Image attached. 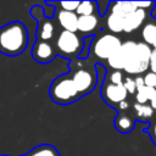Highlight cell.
<instances>
[{
	"mask_svg": "<svg viewBox=\"0 0 156 156\" xmlns=\"http://www.w3.org/2000/svg\"><path fill=\"white\" fill-rule=\"evenodd\" d=\"M28 45V32L22 22L13 21L0 27V52L6 56L21 55Z\"/></svg>",
	"mask_w": 156,
	"mask_h": 156,
	"instance_id": "6da1fadb",
	"label": "cell"
},
{
	"mask_svg": "<svg viewBox=\"0 0 156 156\" xmlns=\"http://www.w3.org/2000/svg\"><path fill=\"white\" fill-rule=\"evenodd\" d=\"M49 94L51 100L58 105H69L82 98L69 73L56 77L49 88Z\"/></svg>",
	"mask_w": 156,
	"mask_h": 156,
	"instance_id": "7a4b0ae2",
	"label": "cell"
},
{
	"mask_svg": "<svg viewBox=\"0 0 156 156\" xmlns=\"http://www.w3.org/2000/svg\"><path fill=\"white\" fill-rule=\"evenodd\" d=\"M84 40L73 32L61 30L55 37V50L61 57L66 60H76L79 58L83 50Z\"/></svg>",
	"mask_w": 156,
	"mask_h": 156,
	"instance_id": "3957f363",
	"label": "cell"
},
{
	"mask_svg": "<svg viewBox=\"0 0 156 156\" xmlns=\"http://www.w3.org/2000/svg\"><path fill=\"white\" fill-rule=\"evenodd\" d=\"M151 50H152L151 46L145 44L144 41L136 43L135 49L126 61L123 71L128 74H135V76L146 72L150 66Z\"/></svg>",
	"mask_w": 156,
	"mask_h": 156,
	"instance_id": "277c9868",
	"label": "cell"
},
{
	"mask_svg": "<svg viewBox=\"0 0 156 156\" xmlns=\"http://www.w3.org/2000/svg\"><path fill=\"white\" fill-rule=\"evenodd\" d=\"M78 93L84 96L94 90L98 83V72L93 66H77L69 73Z\"/></svg>",
	"mask_w": 156,
	"mask_h": 156,
	"instance_id": "5b68a950",
	"label": "cell"
},
{
	"mask_svg": "<svg viewBox=\"0 0 156 156\" xmlns=\"http://www.w3.org/2000/svg\"><path fill=\"white\" fill-rule=\"evenodd\" d=\"M121 45H122V41L117 35L112 33H105L93 39L90 49L95 57L107 61L121 48Z\"/></svg>",
	"mask_w": 156,
	"mask_h": 156,
	"instance_id": "8992f818",
	"label": "cell"
},
{
	"mask_svg": "<svg viewBox=\"0 0 156 156\" xmlns=\"http://www.w3.org/2000/svg\"><path fill=\"white\" fill-rule=\"evenodd\" d=\"M127 95L128 93L123 84H112L105 80L101 87V96L110 106H117L119 102L127 100Z\"/></svg>",
	"mask_w": 156,
	"mask_h": 156,
	"instance_id": "52a82bcc",
	"label": "cell"
},
{
	"mask_svg": "<svg viewBox=\"0 0 156 156\" xmlns=\"http://www.w3.org/2000/svg\"><path fill=\"white\" fill-rule=\"evenodd\" d=\"M135 46H136V43L133 40H128V41L122 43L121 48L107 60L108 67L112 68L113 71H123L126 61L129 57V55L133 52Z\"/></svg>",
	"mask_w": 156,
	"mask_h": 156,
	"instance_id": "ba28073f",
	"label": "cell"
},
{
	"mask_svg": "<svg viewBox=\"0 0 156 156\" xmlns=\"http://www.w3.org/2000/svg\"><path fill=\"white\" fill-rule=\"evenodd\" d=\"M32 56L39 63H49L55 58L56 50L51 41L37 40L32 48Z\"/></svg>",
	"mask_w": 156,
	"mask_h": 156,
	"instance_id": "9c48e42d",
	"label": "cell"
},
{
	"mask_svg": "<svg viewBox=\"0 0 156 156\" xmlns=\"http://www.w3.org/2000/svg\"><path fill=\"white\" fill-rule=\"evenodd\" d=\"M55 17L58 23V26L62 28V30L73 32L77 33L78 28V16L76 12L63 11V10H56L55 9Z\"/></svg>",
	"mask_w": 156,
	"mask_h": 156,
	"instance_id": "30bf717a",
	"label": "cell"
},
{
	"mask_svg": "<svg viewBox=\"0 0 156 156\" xmlns=\"http://www.w3.org/2000/svg\"><path fill=\"white\" fill-rule=\"evenodd\" d=\"M38 22V29H37V40H44V41H51V39H55L56 37V27L51 18H46L43 16L41 18L37 20Z\"/></svg>",
	"mask_w": 156,
	"mask_h": 156,
	"instance_id": "8fae6325",
	"label": "cell"
},
{
	"mask_svg": "<svg viewBox=\"0 0 156 156\" xmlns=\"http://www.w3.org/2000/svg\"><path fill=\"white\" fill-rule=\"evenodd\" d=\"M99 15H91V16H78V28L77 32L91 37L93 34L96 33L98 27H99Z\"/></svg>",
	"mask_w": 156,
	"mask_h": 156,
	"instance_id": "7c38bea8",
	"label": "cell"
},
{
	"mask_svg": "<svg viewBox=\"0 0 156 156\" xmlns=\"http://www.w3.org/2000/svg\"><path fill=\"white\" fill-rule=\"evenodd\" d=\"M146 18V11L143 9H136L134 12L129 13L123 20V32L124 33H132L136 30L145 21Z\"/></svg>",
	"mask_w": 156,
	"mask_h": 156,
	"instance_id": "4fadbf2b",
	"label": "cell"
},
{
	"mask_svg": "<svg viewBox=\"0 0 156 156\" xmlns=\"http://www.w3.org/2000/svg\"><path fill=\"white\" fill-rule=\"evenodd\" d=\"M135 1H111L108 5V12L115 13L122 18L136 10Z\"/></svg>",
	"mask_w": 156,
	"mask_h": 156,
	"instance_id": "5bb4252c",
	"label": "cell"
},
{
	"mask_svg": "<svg viewBox=\"0 0 156 156\" xmlns=\"http://www.w3.org/2000/svg\"><path fill=\"white\" fill-rule=\"evenodd\" d=\"M115 128L119 133H129L134 128V118L124 112H119L115 118Z\"/></svg>",
	"mask_w": 156,
	"mask_h": 156,
	"instance_id": "9a60e30c",
	"label": "cell"
},
{
	"mask_svg": "<svg viewBox=\"0 0 156 156\" xmlns=\"http://www.w3.org/2000/svg\"><path fill=\"white\" fill-rule=\"evenodd\" d=\"M123 20L124 18L108 12V15H106V27L108 28V30L112 34L122 33L123 32Z\"/></svg>",
	"mask_w": 156,
	"mask_h": 156,
	"instance_id": "2e32d148",
	"label": "cell"
},
{
	"mask_svg": "<svg viewBox=\"0 0 156 156\" xmlns=\"http://www.w3.org/2000/svg\"><path fill=\"white\" fill-rule=\"evenodd\" d=\"M24 156H60V152L51 144H41L30 150Z\"/></svg>",
	"mask_w": 156,
	"mask_h": 156,
	"instance_id": "e0dca14e",
	"label": "cell"
},
{
	"mask_svg": "<svg viewBox=\"0 0 156 156\" xmlns=\"http://www.w3.org/2000/svg\"><path fill=\"white\" fill-rule=\"evenodd\" d=\"M77 16H91L99 15V4L96 1H80L76 10Z\"/></svg>",
	"mask_w": 156,
	"mask_h": 156,
	"instance_id": "ac0fdd59",
	"label": "cell"
},
{
	"mask_svg": "<svg viewBox=\"0 0 156 156\" xmlns=\"http://www.w3.org/2000/svg\"><path fill=\"white\" fill-rule=\"evenodd\" d=\"M141 38L145 44L152 46L156 38V23L147 22L146 24H144V27L141 28Z\"/></svg>",
	"mask_w": 156,
	"mask_h": 156,
	"instance_id": "d6986e66",
	"label": "cell"
},
{
	"mask_svg": "<svg viewBox=\"0 0 156 156\" xmlns=\"http://www.w3.org/2000/svg\"><path fill=\"white\" fill-rule=\"evenodd\" d=\"M156 93L155 88H149V87H143L140 89L136 90L135 93V100H136V104H140V105H146L147 101H150V99L154 96V94Z\"/></svg>",
	"mask_w": 156,
	"mask_h": 156,
	"instance_id": "ffe728a7",
	"label": "cell"
},
{
	"mask_svg": "<svg viewBox=\"0 0 156 156\" xmlns=\"http://www.w3.org/2000/svg\"><path fill=\"white\" fill-rule=\"evenodd\" d=\"M134 112H135L136 118L143 119V121H147L154 115V110L150 105H140L136 102L134 104Z\"/></svg>",
	"mask_w": 156,
	"mask_h": 156,
	"instance_id": "44dd1931",
	"label": "cell"
},
{
	"mask_svg": "<svg viewBox=\"0 0 156 156\" xmlns=\"http://www.w3.org/2000/svg\"><path fill=\"white\" fill-rule=\"evenodd\" d=\"M48 2V1H46ZM80 1H58V2H48L50 5H57L61 7V10L63 11H69V12H76V10L78 9Z\"/></svg>",
	"mask_w": 156,
	"mask_h": 156,
	"instance_id": "7402d4cb",
	"label": "cell"
},
{
	"mask_svg": "<svg viewBox=\"0 0 156 156\" xmlns=\"http://www.w3.org/2000/svg\"><path fill=\"white\" fill-rule=\"evenodd\" d=\"M106 80L112 84H122L124 80L122 71H111L108 76H106Z\"/></svg>",
	"mask_w": 156,
	"mask_h": 156,
	"instance_id": "603a6c76",
	"label": "cell"
},
{
	"mask_svg": "<svg viewBox=\"0 0 156 156\" xmlns=\"http://www.w3.org/2000/svg\"><path fill=\"white\" fill-rule=\"evenodd\" d=\"M122 84H123V87L126 88V90H127V93H128V94H135V93H136V87H135L134 78L126 77Z\"/></svg>",
	"mask_w": 156,
	"mask_h": 156,
	"instance_id": "cb8c5ba5",
	"label": "cell"
},
{
	"mask_svg": "<svg viewBox=\"0 0 156 156\" xmlns=\"http://www.w3.org/2000/svg\"><path fill=\"white\" fill-rule=\"evenodd\" d=\"M143 79H144L145 87L155 88V84H156V74H155V73H152V72L150 71V72H147V73L143 77Z\"/></svg>",
	"mask_w": 156,
	"mask_h": 156,
	"instance_id": "d4e9b609",
	"label": "cell"
},
{
	"mask_svg": "<svg viewBox=\"0 0 156 156\" xmlns=\"http://www.w3.org/2000/svg\"><path fill=\"white\" fill-rule=\"evenodd\" d=\"M149 68L151 69L152 73L156 74V49H154V48H152L151 55H150V66H149Z\"/></svg>",
	"mask_w": 156,
	"mask_h": 156,
	"instance_id": "484cf974",
	"label": "cell"
},
{
	"mask_svg": "<svg viewBox=\"0 0 156 156\" xmlns=\"http://www.w3.org/2000/svg\"><path fill=\"white\" fill-rule=\"evenodd\" d=\"M135 5H136L138 9L145 10V9H147V7H151V9H152V7L156 5V2H154V1H143V2H135Z\"/></svg>",
	"mask_w": 156,
	"mask_h": 156,
	"instance_id": "4316f807",
	"label": "cell"
},
{
	"mask_svg": "<svg viewBox=\"0 0 156 156\" xmlns=\"http://www.w3.org/2000/svg\"><path fill=\"white\" fill-rule=\"evenodd\" d=\"M149 134H150V138H151L152 143L156 145V122H155L152 126H150V128H149Z\"/></svg>",
	"mask_w": 156,
	"mask_h": 156,
	"instance_id": "83f0119b",
	"label": "cell"
},
{
	"mask_svg": "<svg viewBox=\"0 0 156 156\" xmlns=\"http://www.w3.org/2000/svg\"><path fill=\"white\" fill-rule=\"evenodd\" d=\"M116 108H117L119 112H124V111H127V110L129 108V102H128L127 100H124V101L119 102V104L116 106Z\"/></svg>",
	"mask_w": 156,
	"mask_h": 156,
	"instance_id": "f1b7e54d",
	"label": "cell"
},
{
	"mask_svg": "<svg viewBox=\"0 0 156 156\" xmlns=\"http://www.w3.org/2000/svg\"><path fill=\"white\" fill-rule=\"evenodd\" d=\"M134 82H135V87H136V90L138 89H140V88H143L145 84H144V79H143V77H140V76H138L136 78H134Z\"/></svg>",
	"mask_w": 156,
	"mask_h": 156,
	"instance_id": "f546056e",
	"label": "cell"
},
{
	"mask_svg": "<svg viewBox=\"0 0 156 156\" xmlns=\"http://www.w3.org/2000/svg\"><path fill=\"white\" fill-rule=\"evenodd\" d=\"M150 106L152 107V110L155 111L156 110V93L154 94V96L150 99Z\"/></svg>",
	"mask_w": 156,
	"mask_h": 156,
	"instance_id": "4dcf8cb0",
	"label": "cell"
},
{
	"mask_svg": "<svg viewBox=\"0 0 156 156\" xmlns=\"http://www.w3.org/2000/svg\"><path fill=\"white\" fill-rule=\"evenodd\" d=\"M152 48L156 49V38H155V41H154V44H152Z\"/></svg>",
	"mask_w": 156,
	"mask_h": 156,
	"instance_id": "1f68e13d",
	"label": "cell"
},
{
	"mask_svg": "<svg viewBox=\"0 0 156 156\" xmlns=\"http://www.w3.org/2000/svg\"><path fill=\"white\" fill-rule=\"evenodd\" d=\"M155 90H156V84H155Z\"/></svg>",
	"mask_w": 156,
	"mask_h": 156,
	"instance_id": "d6a6232c",
	"label": "cell"
},
{
	"mask_svg": "<svg viewBox=\"0 0 156 156\" xmlns=\"http://www.w3.org/2000/svg\"><path fill=\"white\" fill-rule=\"evenodd\" d=\"M2 156H9V155H2Z\"/></svg>",
	"mask_w": 156,
	"mask_h": 156,
	"instance_id": "836d02e7",
	"label": "cell"
}]
</instances>
